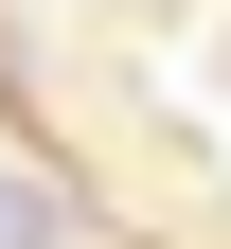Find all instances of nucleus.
Here are the masks:
<instances>
[{"label": "nucleus", "instance_id": "obj_1", "mask_svg": "<svg viewBox=\"0 0 231 249\" xmlns=\"http://www.w3.org/2000/svg\"><path fill=\"white\" fill-rule=\"evenodd\" d=\"M0 249H53V178H18V160H0Z\"/></svg>", "mask_w": 231, "mask_h": 249}]
</instances>
